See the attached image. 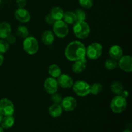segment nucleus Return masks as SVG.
Listing matches in <instances>:
<instances>
[{
	"label": "nucleus",
	"mask_w": 132,
	"mask_h": 132,
	"mask_svg": "<svg viewBox=\"0 0 132 132\" xmlns=\"http://www.w3.org/2000/svg\"><path fill=\"white\" fill-rule=\"evenodd\" d=\"M9 44L5 39H1L0 40V53L5 54L9 50Z\"/></svg>",
	"instance_id": "cd10ccee"
},
{
	"label": "nucleus",
	"mask_w": 132,
	"mask_h": 132,
	"mask_svg": "<svg viewBox=\"0 0 132 132\" xmlns=\"http://www.w3.org/2000/svg\"><path fill=\"white\" fill-rule=\"evenodd\" d=\"M23 49L29 55H34L39 50V43L36 38L28 36L24 39L23 43Z\"/></svg>",
	"instance_id": "20e7f679"
},
{
	"label": "nucleus",
	"mask_w": 132,
	"mask_h": 132,
	"mask_svg": "<svg viewBox=\"0 0 132 132\" xmlns=\"http://www.w3.org/2000/svg\"><path fill=\"white\" fill-rule=\"evenodd\" d=\"M5 40L7 41V43L9 45H13V44H14L16 42V38H15V37L14 36H13V35H12L11 34L5 39Z\"/></svg>",
	"instance_id": "7c9ffc66"
},
{
	"label": "nucleus",
	"mask_w": 132,
	"mask_h": 132,
	"mask_svg": "<svg viewBox=\"0 0 132 132\" xmlns=\"http://www.w3.org/2000/svg\"><path fill=\"white\" fill-rule=\"evenodd\" d=\"M53 25V33L59 38H64L69 32L68 26L63 19L55 21Z\"/></svg>",
	"instance_id": "0eeeda50"
},
{
	"label": "nucleus",
	"mask_w": 132,
	"mask_h": 132,
	"mask_svg": "<svg viewBox=\"0 0 132 132\" xmlns=\"http://www.w3.org/2000/svg\"><path fill=\"white\" fill-rule=\"evenodd\" d=\"M12 28L10 24L7 22L0 23V38L6 39L11 34Z\"/></svg>",
	"instance_id": "f3484780"
},
{
	"label": "nucleus",
	"mask_w": 132,
	"mask_h": 132,
	"mask_svg": "<svg viewBox=\"0 0 132 132\" xmlns=\"http://www.w3.org/2000/svg\"><path fill=\"white\" fill-rule=\"evenodd\" d=\"M50 14L55 21L61 20L64 15V11L59 6H55L51 9Z\"/></svg>",
	"instance_id": "412c9836"
},
{
	"label": "nucleus",
	"mask_w": 132,
	"mask_h": 132,
	"mask_svg": "<svg viewBox=\"0 0 132 132\" xmlns=\"http://www.w3.org/2000/svg\"><path fill=\"white\" fill-rule=\"evenodd\" d=\"M16 34L19 37H20L21 38L25 39L26 37H27L29 34V32H28V30L25 26L23 25H20L18 27L16 30Z\"/></svg>",
	"instance_id": "393cba45"
},
{
	"label": "nucleus",
	"mask_w": 132,
	"mask_h": 132,
	"mask_svg": "<svg viewBox=\"0 0 132 132\" xmlns=\"http://www.w3.org/2000/svg\"><path fill=\"white\" fill-rule=\"evenodd\" d=\"M72 88L75 94L78 96L86 97L90 94V85L85 81H76Z\"/></svg>",
	"instance_id": "423d86ee"
},
{
	"label": "nucleus",
	"mask_w": 132,
	"mask_h": 132,
	"mask_svg": "<svg viewBox=\"0 0 132 132\" xmlns=\"http://www.w3.org/2000/svg\"><path fill=\"white\" fill-rule=\"evenodd\" d=\"M64 55L66 58L70 61L80 60L86 57V47L81 41H72L66 47Z\"/></svg>",
	"instance_id": "f257e3e1"
},
{
	"label": "nucleus",
	"mask_w": 132,
	"mask_h": 132,
	"mask_svg": "<svg viewBox=\"0 0 132 132\" xmlns=\"http://www.w3.org/2000/svg\"><path fill=\"white\" fill-rule=\"evenodd\" d=\"M108 54L110 58L118 61L123 55V50L121 46L115 45L110 48Z\"/></svg>",
	"instance_id": "4468645a"
},
{
	"label": "nucleus",
	"mask_w": 132,
	"mask_h": 132,
	"mask_svg": "<svg viewBox=\"0 0 132 132\" xmlns=\"http://www.w3.org/2000/svg\"><path fill=\"white\" fill-rule=\"evenodd\" d=\"M74 14L76 16L77 21H85L86 18V14L83 10L81 9H77L75 10Z\"/></svg>",
	"instance_id": "bb28decb"
},
{
	"label": "nucleus",
	"mask_w": 132,
	"mask_h": 132,
	"mask_svg": "<svg viewBox=\"0 0 132 132\" xmlns=\"http://www.w3.org/2000/svg\"><path fill=\"white\" fill-rule=\"evenodd\" d=\"M122 132H131V131L130 130H129V129H126V130H124Z\"/></svg>",
	"instance_id": "c9c22d12"
},
{
	"label": "nucleus",
	"mask_w": 132,
	"mask_h": 132,
	"mask_svg": "<svg viewBox=\"0 0 132 132\" xmlns=\"http://www.w3.org/2000/svg\"><path fill=\"white\" fill-rule=\"evenodd\" d=\"M121 96H122V97H124L125 99H127L129 96V92L128 90H123L122 92H121V94H120Z\"/></svg>",
	"instance_id": "72a5a7b5"
},
{
	"label": "nucleus",
	"mask_w": 132,
	"mask_h": 132,
	"mask_svg": "<svg viewBox=\"0 0 132 132\" xmlns=\"http://www.w3.org/2000/svg\"><path fill=\"white\" fill-rule=\"evenodd\" d=\"M3 61H4V56L2 54L0 53V67L3 64Z\"/></svg>",
	"instance_id": "f704fd0d"
},
{
	"label": "nucleus",
	"mask_w": 132,
	"mask_h": 132,
	"mask_svg": "<svg viewBox=\"0 0 132 132\" xmlns=\"http://www.w3.org/2000/svg\"><path fill=\"white\" fill-rule=\"evenodd\" d=\"M103 46L99 43H93L86 48V57L90 59H97L101 56Z\"/></svg>",
	"instance_id": "39448f33"
},
{
	"label": "nucleus",
	"mask_w": 132,
	"mask_h": 132,
	"mask_svg": "<svg viewBox=\"0 0 132 132\" xmlns=\"http://www.w3.org/2000/svg\"><path fill=\"white\" fill-rule=\"evenodd\" d=\"M63 19L67 24H73L77 22V19L74 12L72 11H67L64 12Z\"/></svg>",
	"instance_id": "aec40b11"
},
{
	"label": "nucleus",
	"mask_w": 132,
	"mask_h": 132,
	"mask_svg": "<svg viewBox=\"0 0 132 132\" xmlns=\"http://www.w3.org/2000/svg\"><path fill=\"white\" fill-rule=\"evenodd\" d=\"M73 31L76 37L80 39L87 38L90 34V27L85 21H77L73 24Z\"/></svg>",
	"instance_id": "f03ea898"
},
{
	"label": "nucleus",
	"mask_w": 132,
	"mask_h": 132,
	"mask_svg": "<svg viewBox=\"0 0 132 132\" xmlns=\"http://www.w3.org/2000/svg\"><path fill=\"white\" fill-rule=\"evenodd\" d=\"M58 87L59 85L57 81L52 77L47 78L44 82V88L45 91L51 95L57 92Z\"/></svg>",
	"instance_id": "9b49d317"
},
{
	"label": "nucleus",
	"mask_w": 132,
	"mask_h": 132,
	"mask_svg": "<svg viewBox=\"0 0 132 132\" xmlns=\"http://www.w3.org/2000/svg\"><path fill=\"white\" fill-rule=\"evenodd\" d=\"M63 111V110L60 104H54L49 108L48 113L52 117L57 118L61 116Z\"/></svg>",
	"instance_id": "6ab92c4d"
},
{
	"label": "nucleus",
	"mask_w": 132,
	"mask_h": 132,
	"mask_svg": "<svg viewBox=\"0 0 132 132\" xmlns=\"http://www.w3.org/2000/svg\"><path fill=\"white\" fill-rule=\"evenodd\" d=\"M48 73L53 78H57L61 74V69L56 64H52L49 67Z\"/></svg>",
	"instance_id": "4be33fe9"
},
{
	"label": "nucleus",
	"mask_w": 132,
	"mask_h": 132,
	"mask_svg": "<svg viewBox=\"0 0 132 132\" xmlns=\"http://www.w3.org/2000/svg\"><path fill=\"white\" fill-rule=\"evenodd\" d=\"M86 62H87L86 57H84L80 60L74 61V63L72 66L73 72L76 73H81L83 72L86 69Z\"/></svg>",
	"instance_id": "2eb2a0df"
},
{
	"label": "nucleus",
	"mask_w": 132,
	"mask_h": 132,
	"mask_svg": "<svg viewBox=\"0 0 132 132\" xmlns=\"http://www.w3.org/2000/svg\"><path fill=\"white\" fill-rule=\"evenodd\" d=\"M0 132H5V131H4L3 128L1 126H0Z\"/></svg>",
	"instance_id": "4c0bfd02"
},
{
	"label": "nucleus",
	"mask_w": 132,
	"mask_h": 132,
	"mask_svg": "<svg viewBox=\"0 0 132 132\" xmlns=\"http://www.w3.org/2000/svg\"><path fill=\"white\" fill-rule=\"evenodd\" d=\"M41 41L46 46L52 45L54 41V34L53 33L52 31H45L41 36Z\"/></svg>",
	"instance_id": "dca6fc26"
},
{
	"label": "nucleus",
	"mask_w": 132,
	"mask_h": 132,
	"mask_svg": "<svg viewBox=\"0 0 132 132\" xmlns=\"http://www.w3.org/2000/svg\"><path fill=\"white\" fill-rule=\"evenodd\" d=\"M58 85L63 88H70L73 85V80L70 76L67 74H61L57 77Z\"/></svg>",
	"instance_id": "ddd939ff"
},
{
	"label": "nucleus",
	"mask_w": 132,
	"mask_h": 132,
	"mask_svg": "<svg viewBox=\"0 0 132 132\" xmlns=\"http://www.w3.org/2000/svg\"><path fill=\"white\" fill-rule=\"evenodd\" d=\"M15 17L17 20L22 23H28L30 20V14L24 8H18L15 12Z\"/></svg>",
	"instance_id": "f8f14e48"
},
{
	"label": "nucleus",
	"mask_w": 132,
	"mask_h": 132,
	"mask_svg": "<svg viewBox=\"0 0 132 132\" xmlns=\"http://www.w3.org/2000/svg\"><path fill=\"white\" fill-rule=\"evenodd\" d=\"M103 90V86L99 82H95L90 85V94L93 95H98Z\"/></svg>",
	"instance_id": "b1692460"
},
{
	"label": "nucleus",
	"mask_w": 132,
	"mask_h": 132,
	"mask_svg": "<svg viewBox=\"0 0 132 132\" xmlns=\"http://www.w3.org/2000/svg\"><path fill=\"white\" fill-rule=\"evenodd\" d=\"M51 100L54 103V104H61L62 100H63V98H62V95L61 94L55 92L52 94Z\"/></svg>",
	"instance_id": "c756f323"
},
{
	"label": "nucleus",
	"mask_w": 132,
	"mask_h": 132,
	"mask_svg": "<svg viewBox=\"0 0 132 132\" xmlns=\"http://www.w3.org/2000/svg\"><path fill=\"white\" fill-rule=\"evenodd\" d=\"M60 104L63 110L67 112H70L76 109L77 103V100L74 97L72 96H68L63 99Z\"/></svg>",
	"instance_id": "1a4fd4ad"
},
{
	"label": "nucleus",
	"mask_w": 132,
	"mask_h": 132,
	"mask_svg": "<svg viewBox=\"0 0 132 132\" xmlns=\"http://www.w3.org/2000/svg\"><path fill=\"white\" fill-rule=\"evenodd\" d=\"M16 4L18 8H24V6L27 5V1L26 0H17Z\"/></svg>",
	"instance_id": "473e14b6"
},
{
	"label": "nucleus",
	"mask_w": 132,
	"mask_h": 132,
	"mask_svg": "<svg viewBox=\"0 0 132 132\" xmlns=\"http://www.w3.org/2000/svg\"><path fill=\"white\" fill-rule=\"evenodd\" d=\"M79 3L83 9H90L93 6V0H79Z\"/></svg>",
	"instance_id": "c85d7f7f"
},
{
	"label": "nucleus",
	"mask_w": 132,
	"mask_h": 132,
	"mask_svg": "<svg viewBox=\"0 0 132 132\" xmlns=\"http://www.w3.org/2000/svg\"><path fill=\"white\" fill-rule=\"evenodd\" d=\"M14 112L15 107L12 101L6 98L0 100V112L3 116H13Z\"/></svg>",
	"instance_id": "6e6552de"
},
{
	"label": "nucleus",
	"mask_w": 132,
	"mask_h": 132,
	"mask_svg": "<svg viewBox=\"0 0 132 132\" xmlns=\"http://www.w3.org/2000/svg\"><path fill=\"white\" fill-rule=\"evenodd\" d=\"M110 89L111 91L112 92V93L116 94V95H120L121 92L124 90L123 85H122V84L121 83V82H119V81H114L112 84H111Z\"/></svg>",
	"instance_id": "5701e85b"
},
{
	"label": "nucleus",
	"mask_w": 132,
	"mask_h": 132,
	"mask_svg": "<svg viewBox=\"0 0 132 132\" xmlns=\"http://www.w3.org/2000/svg\"><path fill=\"white\" fill-rule=\"evenodd\" d=\"M117 62L115 59L110 58L106 60L104 63V67L108 70H112L117 68Z\"/></svg>",
	"instance_id": "a878e982"
},
{
	"label": "nucleus",
	"mask_w": 132,
	"mask_h": 132,
	"mask_svg": "<svg viewBox=\"0 0 132 132\" xmlns=\"http://www.w3.org/2000/svg\"><path fill=\"white\" fill-rule=\"evenodd\" d=\"M45 21L48 23V24H52H52L55 22V20L54 19V18L52 16L51 14H48V15H46V17H45Z\"/></svg>",
	"instance_id": "2f4dec72"
},
{
	"label": "nucleus",
	"mask_w": 132,
	"mask_h": 132,
	"mask_svg": "<svg viewBox=\"0 0 132 132\" xmlns=\"http://www.w3.org/2000/svg\"><path fill=\"white\" fill-rule=\"evenodd\" d=\"M127 106L126 99L120 95H116L112 99L110 103V108L115 113H121L126 110Z\"/></svg>",
	"instance_id": "7ed1b4c3"
},
{
	"label": "nucleus",
	"mask_w": 132,
	"mask_h": 132,
	"mask_svg": "<svg viewBox=\"0 0 132 132\" xmlns=\"http://www.w3.org/2000/svg\"><path fill=\"white\" fill-rule=\"evenodd\" d=\"M15 123V118L12 116H6L3 117L0 125L3 129H9L12 127Z\"/></svg>",
	"instance_id": "a211bd4d"
},
{
	"label": "nucleus",
	"mask_w": 132,
	"mask_h": 132,
	"mask_svg": "<svg viewBox=\"0 0 132 132\" xmlns=\"http://www.w3.org/2000/svg\"><path fill=\"white\" fill-rule=\"evenodd\" d=\"M3 117V115L1 113V112H0V122H1V119H2Z\"/></svg>",
	"instance_id": "e433bc0d"
},
{
	"label": "nucleus",
	"mask_w": 132,
	"mask_h": 132,
	"mask_svg": "<svg viewBox=\"0 0 132 132\" xmlns=\"http://www.w3.org/2000/svg\"><path fill=\"white\" fill-rule=\"evenodd\" d=\"M1 0H0V4H1Z\"/></svg>",
	"instance_id": "58836bf2"
},
{
	"label": "nucleus",
	"mask_w": 132,
	"mask_h": 132,
	"mask_svg": "<svg viewBox=\"0 0 132 132\" xmlns=\"http://www.w3.org/2000/svg\"><path fill=\"white\" fill-rule=\"evenodd\" d=\"M118 61L117 66L122 71L127 73L132 72V57L130 55H122Z\"/></svg>",
	"instance_id": "9d476101"
}]
</instances>
